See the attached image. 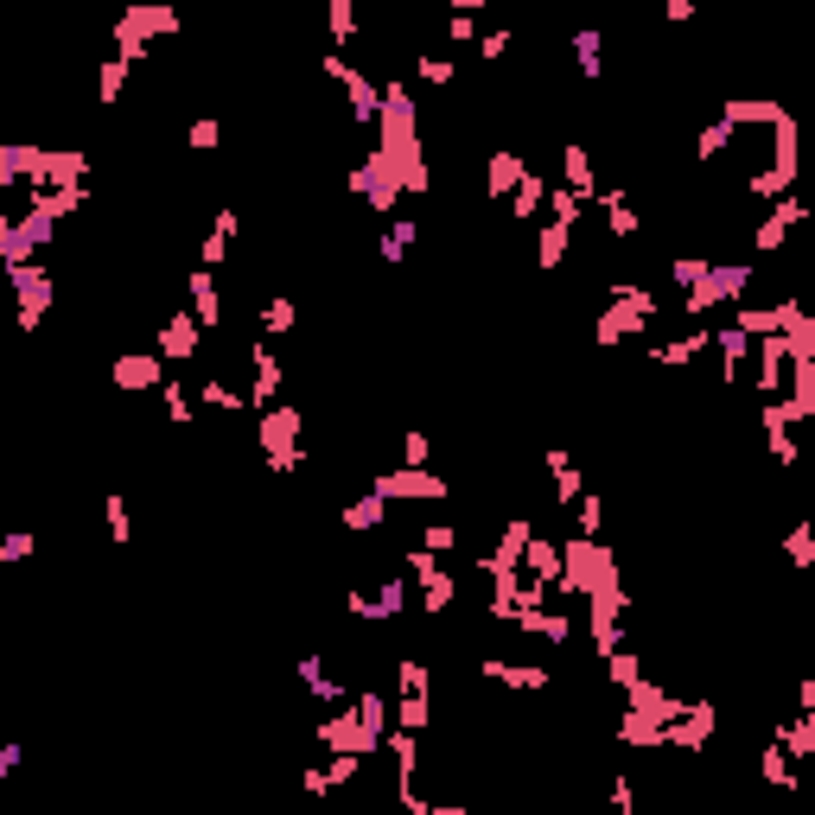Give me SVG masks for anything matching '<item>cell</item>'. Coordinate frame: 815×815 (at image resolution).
<instances>
[{
  "mask_svg": "<svg viewBox=\"0 0 815 815\" xmlns=\"http://www.w3.org/2000/svg\"><path fill=\"white\" fill-rule=\"evenodd\" d=\"M179 7L172 0H134L128 13L115 20V58H128V64H141L147 58V45H153V32H179Z\"/></svg>",
  "mask_w": 815,
  "mask_h": 815,
  "instance_id": "obj_1",
  "label": "cell"
},
{
  "mask_svg": "<svg viewBox=\"0 0 815 815\" xmlns=\"http://www.w3.org/2000/svg\"><path fill=\"white\" fill-rule=\"evenodd\" d=\"M300 427H306V414L300 408H268V414H255V446L268 453V472H293L306 453H300Z\"/></svg>",
  "mask_w": 815,
  "mask_h": 815,
  "instance_id": "obj_2",
  "label": "cell"
},
{
  "mask_svg": "<svg viewBox=\"0 0 815 815\" xmlns=\"http://www.w3.org/2000/svg\"><path fill=\"white\" fill-rule=\"evenodd\" d=\"M376 497L383 504H433V497H446V478L440 472H427V465H402V472H383L376 478Z\"/></svg>",
  "mask_w": 815,
  "mask_h": 815,
  "instance_id": "obj_3",
  "label": "cell"
},
{
  "mask_svg": "<svg viewBox=\"0 0 815 815\" xmlns=\"http://www.w3.org/2000/svg\"><path fill=\"white\" fill-rule=\"evenodd\" d=\"M7 281H13V300H20V325L32 332V325L45 319V306H51V268H39V262H13Z\"/></svg>",
  "mask_w": 815,
  "mask_h": 815,
  "instance_id": "obj_4",
  "label": "cell"
},
{
  "mask_svg": "<svg viewBox=\"0 0 815 815\" xmlns=\"http://www.w3.org/2000/svg\"><path fill=\"white\" fill-rule=\"evenodd\" d=\"M185 293H192V319L204 325V332H217V325H223V293H217V281H211V268H192V274H185Z\"/></svg>",
  "mask_w": 815,
  "mask_h": 815,
  "instance_id": "obj_5",
  "label": "cell"
},
{
  "mask_svg": "<svg viewBox=\"0 0 815 815\" xmlns=\"http://www.w3.org/2000/svg\"><path fill=\"white\" fill-rule=\"evenodd\" d=\"M160 357H198V319H192V306L172 312V319L160 325Z\"/></svg>",
  "mask_w": 815,
  "mask_h": 815,
  "instance_id": "obj_6",
  "label": "cell"
},
{
  "mask_svg": "<svg viewBox=\"0 0 815 815\" xmlns=\"http://www.w3.org/2000/svg\"><path fill=\"white\" fill-rule=\"evenodd\" d=\"M115 389H153L160 383V351H134V357H115Z\"/></svg>",
  "mask_w": 815,
  "mask_h": 815,
  "instance_id": "obj_7",
  "label": "cell"
},
{
  "mask_svg": "<svg viewBox=\"0 0 815 815\" xmlns=\"http://www.w3.org/2000/svg\"><path fill=\"white\" fill-rule=\"evenodd\" d=\"M249 363H255V395H249V408H268V402H274V389H281V357H274L268 344H255Z\"/></svg>",
  "mask_w": 815,
  "mask_h": 815,
  "instance_id": "obj_8",
  "label": "cell"
},
{
  "mask_svg": "<svg viewBox=\"0 0 815 815\" xmlns=\"http://www.w3.org/2000/svg\"><path fill=\"white\" fill-rule=\"evenodd\" d=\"M484 675L510 688H548V669H529V663H484Z\"/></svg>",
  "mask_w": 815,
  "mask_h": 815,
  "instance_id": "obj_9",
  "label": "cell"
},
{
  "mask_svg": "<svg viewBox=\"0 0 815 815\" xmlns=\"http://www.w3.org/2000/svg\"><path fill=\"white\" fill-rule=\"evenodd\" d=\"M383 523H389V504H383L376 491H370V497H357V504L344 510V529H383Z\"/></svg>",
  "mask_w": 815,
  "mask_h": 815,
  "instance_id": "obj_10",
  "label": "cell"
},
{
  "mask_svg": "<svg viewBox=\"0 0 815 815\" xmlns=\"http://www.w3.org/2000/svg\"><path fill=\"white\" fill-rule=\"evenodd\" d=\"M516 179H523V160H516V153H491V198H510L516 192Z\"/></svg>",
  "mask_w": 815,
  "mask_h": 815,
  "instance_id": "obj_11",
  "label": "cell"
},
{
  "mask_svg": "<svg viewBox=\"0 0 815 815\" xmlns=\"http://www.w3.org/2000/svg\"><path fill=\"white\" fill-rule=\"evenodd\" d=\"M548 211H554V223H567V230H574L580 211H586V198L574 192V185H548Z\"/></svg>",
  "mask_w": 815,
  "mask_h": 815,
  "instance_id": "obj_12",
  "label": "cell"
},
{
  "mask_svg": "<svg viewBox=\"0 0 815 815\" xmlns=\"http://www.w3.org/2000/svg\"><path fill=\"white\" fill-rule=\"evenodd\" d=\"M567 242H574V236H567V223H548L542 242H535V262H542V268H561V262H567Z\"/></svg>",
  "mask_w": 815,
  "mask_h": 815,
  "instance_id": "obj_13",
  "label": "cell"
},
{
  "mask_svg": "<svg viewBox=\"0 0 815 815\" xmlns=\"http://www.w3.org/2000/svg\"><path fill=\"white\" fill-rule=\"evenodd\" d=\"M561 172H567L561 185H574L580 198H593V166H586V147H567V153H561Z\"/></svg>",
  "mask_w": 815,
  "mask_h": 815,
  "instance_id": "obj_14",
  "label": "cell"
},
{
  "mask_svg": "<svg viewBox=\"0 0 815 815\" xmlns=\"http://www.w3.org/2000/svg\"><path fill=\"white\" fill-rule=\"evenodd\" d=\"M542 198H548V185L523 172V179H516V192H510V217H535V211H542Z\"/></svg>",
  "mask_w": 815,
  "mask_h": 815,
  "instance_id": "obj_15",
  "label": "cell"
},
{
  "mask_svg": "<svg viewBox=\"0 0 815 815\" xmlns=\"http://www.w3.org/2000/svg\"><path fill=\"white\" fill-rule=\"evenodd\" d=\"M414 236H421V230H414V217H408V223L395 217V223H389V236H383V262H408Z\"/></svg>",
  "mask_w": 815,
  "mask_h": 815,
  "instance_id": "obj_16",
  "label": "cell"
},
{
  "mask_svg": "<svg viewBox=\"0 0 815 815\" xmlns=\"http://www.w3.org/2000/svg\"><path fill=\"white\" fill-rule=\"evenodd\" d=\"M300 682H306V695H319V701H338V695H344L332 675L319 669V656H306V663H300Z\"/></svg>",
  "mask_w": 815,
  "mask_h": 815,
  "instance_id": "obj_17",
  "label": "cell"
},
{
  "mask_svg": "<svg viewBox=\"0 0 815 815\" xmlns=\"http://www.w3.org/2000/svg\"><path fill=\"white\" fill-rule=\"evenodd\" d=\"M198 402H204V408H249V395H236L230 383H223V376H204Z\"/></svg>",
  "mask_w": 815,
  "mask_h": 815,
  "instance_id": "obj_18",
  "label": "cell"
},
{
  "mask_svg": "<svg viewBox=\"0 0 815 815\" xmlns=\"http://www.w3.org/2000/svg\"><path fill=\"white\" fill-rule=\"evenodd\" d=\"M574 64H580L586 77H599V71H605V58H599V32H593V26L574 32Z\"/></svg>",
  "mask_w": 815,
  "mask_h": 815,
  "instance_id": "obj_19",
  "label": "cell"
},
{
  "mask_svg": "<svg viewBox=\"0 0 815 815\" xmlns=\"http://www.w3.org/2000/svg\"><path fill=\"white\" fill-rule=\"evenodd\" d=\"M695 351H707V332H695V338H675V344H663V351H656V363H669V370H682L688 357Z\"/></svg>",
  "mask_w": 815,
  "mask_h": 815,
  "instance_id": "obj_20",
  "label": "cell"
},
{
  "mask_svg": "<svg viewBox=\"0 0 815 815\" xmlns=\"http://www.w3.org/2000/svg\"><path fill=\"white\" fill-rule=\"evenodd\" d=\"M293 319H300V312H293V300H268V306H262V332H268V338L293 332Z\"/></svg>",
  "mask_w": 815,
  "mask_h": 815,
  "instance_id": "obj_21",
  "label": "cell"
},
{
  "mask_svg": "<svg viewBox=\"0 0 815 815\" xmlns=\"http://www.w3.org/2000/svg\"><path fill=\"white\" fill-rule=\"evenodd\" d=\"M567 510H574V523H580V535H599V523H605V504H599V497H574V504H567Z\"/></svg>",
  "mask_w": 815,
  "mask_h": 815,
  "instance_id": "obj_22",
  "label": "cell"
},
{
  "mask_svg": "<svg viewBox=\"0 0 815 815\" xmlns=\"http://www.w3.org/2000/svg\"><path fill=\"white\" fill-rule=\"evenodd\" d=\"M192 414H198V408H192V389H185V383H166V421L185 427Z\"/></svg>",
  "mask_w": 815,
  "mask_h": 815,
  "instance_id": "obj_23",
  "label": "cell"
},
{
  "mask_svg": "<svg viewBox=\"0 0 815 815\" xmlns=\"http://www.w3.org/2000/svg\"><path fill=\"white\" fill-rule=\"evenodd\" d=\"M121 83H128V58H109V64H102V77H96L102 102H115V96H121Z\"/></svg>",
  "mask_w": 815,
  "mask_h": 815,
  "instance_id": "obj_24",
  "label": "cell"
},
{
  "mask_svg": "<svg viewBox=\"0 0 815 815\" xmlns=\"http://www.w3.org/2000/svg\"><path fill=\"white\" fill-rule=\"evenodd\" d=\"M185 141H192L198 153H211V147L223 141V128H217V121H211V115H198V121H192V128H185Z\"/></svg>",
  "mask_w": 815,
  "mask_h": 815,
  "instance_id": "obj_25",
  "label": "cell"
},
{
  "mask_svg": "<svg viewBox=\"0 0 815 815\" xmlns=\"http://www.w3.org/2000/svg\"><path fill=\"white\" fill-rule=\"evenodd\" d=\"M421 548H427V554H453V548H459V529H453V523H433V529L421 535Z\"/></svg>",
  "mask_w": 815,
  "mask_h": 815,
  "instance_id": "obj_26",
  "label": "cell"
},
{
  "mask_svg": "<svg viewBox=\"0 0 815 815\" xmlns=\"http://www.w3.org/2000/svg\"><path fill=\"white\" fill-rule=\"evenodd\" d=\"M414 71H421V83L440 90V83H453V58H414Z\"/></svg>",
  "mask_w": 815,
  "mask_h": 815,
  "instance_id": "obj_27",
  "label": "cell"
},
{
  "mask_svg": "<svg viewBox=\"0 0 815 815\" xmlns=\"http://www.w3.org/2000/svg\"><path fill=\"white\" fill-rule=\"evenodd\" d=\"M351 32H357V7H351V0H332V39L344 45Z\"/></svg>",
  "mask_w": 815,
  "mask_h": 815,
  "instance_id": "obj_28",
  "label": "cell"
},
{
  "mask_svg": "<svg viewBox=\"0 0 815 815\" xmlns=\"http://www.w3.org/2000/svg\"><path fill=\"white\" fill-rule=\"evenodd\" d=\"M102 516H109V535H115V542H128V504H121V497H109V504H102Z\"/></svg>",
  "mask_w": 815,
  "mask_h": 815,
  "instance_id": "obj_29",
  "label": "cell"
},
{
  "mask_svg": "<svg viewBox=\"0 0 815 815\" xmlns=\"http://www.w3.org/2000/svg\"><path fill=\"white\" fill-rule=\"evenodd\" d=\"M446 32H453V45H472V39H478L472 13H459V7H453V20H446Z\"/></svg>",
  "mask_w": 815,
  "mask_h": 815,
  "instance_id": "obj_30",
  "label": "cell"
},
{
  "mask_svg": "<svg viewBox=\"0 0 815 815\" xmlns=\"http://www.w3.org/2000/svg\"><path fill=\"white\" fill-rule=\"evenodd\" d=\"M32 548H39V542H32V535H7V542H0V561H26Z\"/></svg>",
  "mask_w": 815,
  "mask_h": 815,
  "instance_id": "obj_31",
  "label": "cell"
},
{
  "mask_svg": "<svg viewBox=\"0 0 815 815\" xmlns=\"http://www.w3.org/2000/svg\"><path fill=\"white\" fill-rule=\"evenodd\" d=\"M504 51H510V32H484L478 39V58H504Z\"/></svg>",
  "mask_w": 815,
  "mask_h": 815,
  "instance_id": "obj_32",
  "label": "cell"
},
{
  "mask_svg": "<svg viewBox=\"0 0 815 815\" xmlns=\"http://www.w3.org/2000/svg\"><path fill=\"white\" fill-rule=\"evenodd\" d=\"M408 465H427V433H408Z\"/></svg>",
  "mask_w": 815,
  "mask_h": 815,
  "instance_id": "obj_33",
  "label": "cell"
},
{
  "mask_svg": "<svg viewBox=\"0 0 815 815\" xmlns=\"http://www.w3.org/2000/svg\"><path fill=\"white\" fill-rule=\"evenodd\" d=\"M663 13H669V20H675V26H682V20H695V0H669V7H663Z\"/></svg>",
  "mask_w": 815,
  "mask_h": 815,
  "instance_id": "obj_34",
  "label": "cell"
}]
</instances>
